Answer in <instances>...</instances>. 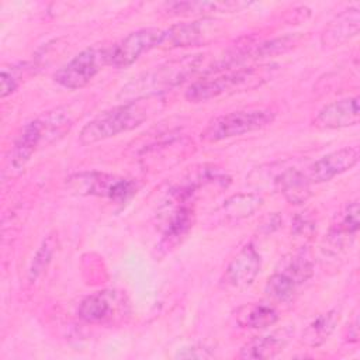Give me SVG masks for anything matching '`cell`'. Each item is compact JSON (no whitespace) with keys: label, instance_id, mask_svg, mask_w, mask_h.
I'll return each mask as SVG.
<instances>
[{"label":"cell","instance_id":"obj_1","mask_svg":"<svg viewBox=\"0 0 360 360\" xmlns=\"http://www.w3.org/2000/svg\"><path fill=\"white\" fill-rule=\"evenodd\" d=\"M202 63L201 55H184L160 63L132 77L118 93L122 103L150 98L173 90L193 77Z\"/></svg>","mask_w":360,"mask_h":360},{"label":"cell","instance_id":"obj_2","mask_svg":"<svg viewBox=\"0 0 360 360\" xmlns=\"http://www.w3.org/2000/svg\"><path fill=\"white\" fill-rule=\"evenodd\" d=\"M271 66H250L210 72L208 76L194 82L186 90V98L190 103H201L246 87H256L271 76Z\"/></svg>","mask_w":360,"mask_h":360},{"label":"cell","instance_id":"obj_3","mask_svg":"<svg viewBox=\"0 0 360 360\" xmlns=\"http://www.w3.org/2000/svg\"><path fill=\"white\" fill-rule=\"evenodd\" d=\"M72 125L69 114L62 110L46 112L44 117L27 122L17 135L11 148L10 162L13 167L21 169L31 156L44 145L51 143Z\"/></svg>","mask_w":360,"mask_h":360},{"label":"cell","instance_id":"obj_4","mask_svg":"<svg viewBox=\"0 0 360 360\" xmlns=\"http://www.w3.org/2000/svg\"><path fill=\"white\" fill-rule=\"evenodd\" d=\"M148 100L149 98H142L122 103L101 112L82 128L79 135L80 143H96L139 127L148 118L150 111V103H146Z\"/></svg>","mask_w":360,"mask_h":360},{"label":"cell","instance_id":"obj_5","mask_svg":"<svg viewBox=\"0 0 360 360\" xmlns=\"http://www.w3.org/2000/svg\"><path fill=\"white\" fill-rule=\"evenodd\" d=\"M274 120V112L270 110H240L228 112L214 118L202 132V139L207 142H218L222 139L239 136L264 128Z\"/></svg>","mask_w":360,"mask_h":360},{"label":"cell","instance_id":"obj_6","mask_svg":"<svg viewBox=\"0 0 360 360\" xmlns=\"http://www.w3.org/2000/svg\"><path fill=\"white\" fill-rule=\"evenodd\" d=\"M107 65H110V46H91L59 68L53 80L69 90L82 89Z\"/></svg>","mask_w":360,"mask_h":360},{"label":"cell","instance_id":"obj_7","mask_svg":"<svg viewBox=\"0 0 360 360\" xmlns=\"http://www.w3.org/2000/svg\"><path fill=\"white\" fill-rule=\"evenodd\" d=\"M68 186L79 194L107 197L118 202L128 200L136 191V184L131 179L100 172L77 173L69 177Z\"/></svg>","mask_w":360,"mask_h":360},{"label":"cell","instance_id":"obj_8","mask_svg":"<svg viewBox=\"0 0 360 360\" xmlns=\"http://www.w3.org/2000/svg\"><path fill=\"white\" fill-rule=\"evenodd\" d=\"M163 30L142 28L128 34L118 44L110 46V65L114 68H127L138 58L153 48L162 45Z\"/></svg>","mask_w":360,"mask_h":360},{"label":"cell","instance_id":"obj_9","mask_svg":"<svg viewBox=\"0 0 360 360\" xmlns=\"http://www.w3.org/2000/svg\"><path fill=\"white\" fill-rule=\"evenodd\" d=\"M124 305V298L117 291H97L82 300L77 315L87 323H107L121 316Z\"/></svg>","mask_w":360,"mask_h":360},{"label":"cell","instance_id":"obj_10","mask_svg":"<svg viewBox=\"0 0 360 360\" xmlns=\"http://www.w3.org/2000/svg\"><path fill=\"white\" fill-rule=\"evenodd\" d=\"M359 162V148L357 146H346L330 152L315 163H312L308 169L307 177L311 183H325L332 180L333 177L350 170Z\"/></svg>","mask_w":360,"mask_h":360},{"label":"cell","instance_id":"obj_11","mask_svg":"<svg viewBox=\"0 0 360 360\" xmlns=\"http://www.w3.org/2000/svg\"><path fill=\"white\" fill-rule=\"evenodd\" d=\"M218 28L214 20H197L191 22H181L163 31L162 45L167 48L190 46L204 44L214 38Z\"/></svg>","mask_w":360,"mask_h":360},{"label":"cell","instance_id":"obj_12","mask_svg":"<svg viewBox=\"0 0 360 360\" xmlns=\"http://www.w3.org/2000/svg\"><path fill=\"white\" fill-rule=\"evenodd\" d=\"M262 260L256 248L249 243L242 248L231 260L225 270V281L238 290H243L253 284L259 271Z\"/></svg>","mask_w":360,"mask_h":360},{"label":"cell","instance_id":"obj_13","mask_svg":"<svg viewBox=\"0 0 360 360\" xmlns=\"http://www.w3.org/2000/svg\"><path fill=\"white\" fill-rule=\"evenodd\" d=\"M359 97H347L332 101L322 107L314 120V125L322 129H338L356 125L359 122Z\"/></svg>","mask_w":360,"mask_h":360},{"label":"cell","instance_id":"obj_14","mask_svg":"<svg viewBox=\"0 0 360 360\" xmlns=\"http://www.w3.org/2000/svg\"><path fill=\"white\" fill-rule=\"evenodd\" d=\"M291 330L283 328L269 335L257 336L242 346L239 352L240 359H273L280 354L288 343Z\"/></svg>","mask_w":360,"mask_h":360},{"label":"cell","instance_id":"obj_15","mask_svg":"<svg viewBox=\"0 0 360 360\" xmlns=\"http://www.w3.org/2000/svg\"><path fill=\"white\" fill-rule=\"evenodd\" d=\"M360 226L357 200L347 202L333 218L329 228V240L335 246L350 245Z\"/></svg>","mask_w":360,"mask_h":360},{"label":"cell","instance_id":"obj_16","mask_svg":"<svg viewBox=\"0 0 360 360\" xmlns=\"http://www.w3.org/2000/svg\"><path fill=\"white\" fill-rule=\"evenodd\" d=\"M359 7H352L346 10L345 13L339 14L333 21H330V24L326 27L322 34V42L325 45L336 46L349 41L359 32Z\"/></svg>","mask_w":360,"mask_h":360},{"label":"cell","instance_id":"obj_17","mask_svg":"<svg viewBox=\"0 0 360 360\" xmlns=\"http://www.w3.org/2000/svg\"><path fill=\"white\" fill-rule=\"evenodd\" d=\"M276 188L291 204H302L311 197V181L300 170L288 169L274 180Z\"/></svg>","mask_w":360,"mask_h":360},{"label":"cell","instance_id":"obj_18","mask_svg":"<svg viewBox=\"0 0 360 360\" xmlns=\"http://www.w3.org/2000/svg\"><path fill=\"white\" fill-rule=\"evenodd\" d=\"M340 311L338 308L329 309L314 318L302 332L301 342L308 347H319L323 345L338 326Z\"/></svg>","mask_w":360,"mask_h":360},{"label":"cell","instance_id":"obj_19","mask_svg":"<svg viewBox=\"0 0 360 360\" xmlns=\"http://www.w3.org/2000/svg\"><path fill=\"white\" fill-rule=\"evenodd\" d=\"M236 323L240 328L248 329H263L274 325L278 321L277 311L267 304L253 302L240 307L236 311Z\"/></svg>","mask_w":360,"mask_h":360},{"label":"cell","instance_id":"obj_20","mask_svg":"<svg viewBox=\"0 0 360 360\" xmlns=\"http://www.w3.org/2000/svg\"><path fill=\"white\" fill-rule=\"evenodd\" d=\"M263 204V198L256 194H236L229 197L221 207L219 214L225 221H239L256 212Z\"/></svg>","mask_w":360,"mask_h":360},{"label":"cell","instance_id":"obj_21","mask_svg":"<svg viewBox=\"0 0 360 360\" xmlns=\"http://www.w3.org/2000/svg\"><path fill=\"white\" fill-rule=\"evenodd\" d=\"M239 3H218V1H180L167 4L169 13L174 15H194L205 14L211 11H232L233 8L242 7Z\"/></svg>","mask_w":360,"mask_h":360},{"label":"cell","instance_id":"obj_22","mask_svg":"<svg viewBox=\"0 0 360 360\" xmlns=\"http://www.w3.org/2000/svg\"><path fill=\"white\" fill-rule=\"evenodd\" d=\"M298 287L300 285L295 281H292L288 276L277 270L274 274L269 277L264 291L270 298L276 301H288L297 292Z\"/></svg>","mask_w":360,"mask_h":360},{"label":"cell","instance_id":"obj_23","mask_svg":"<svg viewBox=\"0 0 360 360\" xmlns=\"http://www.w3.org/2000/svg\"><path fill=\"white\" fill-rule=\"evenodd\" d=\"M281 273L288 276L298 285H302L314 274V264L305 255H294L280 269Z\"/></svg>","mask_w":360,"mask_h":360},{"label":"cell","instance_id":"obj_24","mask_svg":"<svg viewBox=\"0 0 360 360\" xmlns=\"http://www.w3.org/2000/svg\"><path fill=\"white\" fill-rule=\"evenodd\" d=\"M55 248H56V239L53 236H48L42 242V245L37 250V253L31 262L30 270H28V278L31 283H34L48 267V264L51 263L52 256L55 253Z\"/></svg>","mask_w":360,"mask_h":360},{"label":"cell","instance_id":"obj_25","mask_svg":"<svg viewBox=\"0 0 360 360\" xmlns=\"http://www.w3.org/2000/svg\"><path fill=\"white\" fill-rule=\"evenodd\" d=\"M22 69L13 66L10 70L7 68H3L1 76H0V96L6 97L11 94L20 84Z\"/></svg>","mask_w":360,"mask_h":360},{"label":"cell","instance_id":"obj_26","mask_svg":"<svg viewBox=\"0 0 360 360\" xmlns=\"http://www.w3.org/2000/svg\"><path fill=\"white\" fill-rule=\"evenodd\" d=\"M211 353L208 352L207 347L204 346H191V347H184L181 352L176 354V357L180 359H202V357H210Z\"/></svg>","mask_w":360,"mask_h":360},{"label":"cell","instance_id":"obj_27","mask_svg":"<svg viewBox=\"0 0 360 360\" xmlns=\"http://www.w3.org/2000/svg\"><path fill=\"white\" fill-rule=\"evenodd\" d=\"M292 228H294L295 233H308L314 229V222L308 217L300 215V217L295 218V222H294Z\"/></svg>","mask_w":360,"mask_h":360}]
</instances>
